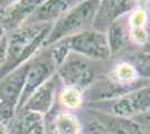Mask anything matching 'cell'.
Wrapping results in <instances>:
<instances>
[{"label": "cell", "instance_id": "6da1fadb", "mask_svg": "<svg viewBox=\"0 0 150 134\" xmlns=\"http://www.w3.org/2000/svg\"><path fill=\"white\" fill-rule=\"evenodd\" d=\"M53 24H24L13 32H8L7 56L0 68V78L27 63L44 48Z\"/></svg>", "mask_w": 150, "mask_h": 134}, {"label": "cell", "instance_id": "7a4b0ae2", "mask_svg": "<svg viewBox=\"0 0 150 134\" xmlns=\"http://www.w3.org/2000/svg\"><path fill=\"white\" fill-rule=\"evenodd\" d=\"M99 2L100 0H84L63 15L52 26L44 48L77 32L91 29L99 8Z\"/></svg>", "mask_w": 150, "mask_h": 134}, {"label": "cell", "instance_id": "3957f363", "mask_svg": "<svg viewBox=\"0 0 150 134\" xmlns=\"http://www.w3.org/2000/svg\"><path fill=\"white\" fill-rule=\"evenodd\" d=\"M64 39L69 51L91 60H105L111 57V51L104 32L91 28Z\"/></svg>", "mask_w": 150, "mask_h": 134}, {"label": "cell", "instance_id": "277c9868", "mask_svg": "<svg viewBox=\"0 0 150 134\" xmlns=\"http://www.w3.org/2000/svg\"><path fill=\"white\" fill-rule=\"evenodd\" d=\"M56 70L58 77L62 78L67 87H74L80 91L88 87L95 78L92 60L73 51H69Z\"/></svg>", "mask_w": 150, "mask_h": 134}, {"label": "cell", "instance_id": "5b68a950", "mask_svg": "<svg viewBox=\"0 0 150 134\" xmlns=\"http://www.w3.org/2000/svg\"><path fill=\"white\" fill-rule=\"evenodd\" d=\"M54 69H56V67L50 57L48 47L40 49L34 57L28 60V68L18 106H24L31 94L52 77Z\"/></svg>", "mask_w": 150, "mask_h": 134}, {"label": "cell", "instance_id": "8992f818", "mask_svg": "<svg viewBox=\"0 0 150 134\" xmlns=\"http://www.w3.org/2000/svg\"><path fill=\"white\" fill-rule=\"evenodd\" d=\"M28 62L0 78V120L7 122L18 106L25 83Z\"/></svg>", "mask_w": 150, "mask_h": 134}, {"label": "cell", "instance_id": "52a82bcc", "mask_svg": "<svg viewBox=\"0 0 150 134\" xmlns=\"http://www.w3.org/2000/svg\"><path fill=\"white\" fill-rule=\"evenodd\" d=\"M45 0H16L0 8V24L5 32H13L31 17Z\"/></svg>", "mask_w": 150, "mask_h": 134}, {"label": "cell", "instance_id": "ba28073f", "mask_svg": "<svg viewBox=\"0 0 150 134\" xmlns=\"http://www.w3.org/2000/svg\"><path fill=\"white\" fill-rule=\"evenodd\" d=\"M136 5L137 0H100L92 29L105 34L113 21L128 15Z\"/></svg>", "mask_w": 150, "mask_h": 134}, {"label": "cell", "instance_id": "9c48e42d", "mask_svg": "<svg viewBox=\"0 0 150 134\" xmlns=\"http://www.w3.org/2000/svg\"><path fill=\"white\" fill-rule=\"evenodd\" d=\"M150 109V86L141 87L127 93L113 103L112 111L114 116L127 117L138 116Z\"/></svg>", "mask_w": 150, "mask_h": 134}, {"label": "cell", "instance_id": "30bf717a", "mask_svg": "<svg viewBox=\"0 0 150 134\" xmlns=\"http://www.w3.org/2000/svg\"><path fill=\"white\" fill-rule=\"evenodd\" d=\"M82 1L84 0H45L42 6L26 21V24H54L63 15H65L75 6L81 4Z\"/></svg>", "mask_w": 150, "mask_h": 134}, {"label": "cell", "instance_id": "8fae6325", "mask_svg": "<svg viewBox=\"0 0 150 134\" xmlns=\"http://www.w3.org/2000/svg\"><path fill=\"white\" fill-rule=\"evenodd\" d=\"M105 36L108 39L111 55L123 51L131 39V19L128 15L113 21L106 29Z\"/></svg>", "mask_w": 150, "mask_h": 134}, {"label": "cell", "instance_id": "7c38bea8", "mask_svg": "<svg viewBox=\"0 0 150 134\" xmlns=\"http://www.w3.org/2000/svg\"><path fill=\"white\" fill-rule=\"evenodd\" d=\"M56 75L52 76L43 85H40L26 101L24 107L27 111L35 112L38 114L48 112V109L53 104L56 91Z\"/></svg>", "mask_w": 150, "mask_h": 134}, {"label": "cell", "instance_id": "4fadbf2b", "mask_svg": "<svg viewBox=\"0 0 150 134\" xmlns=\"http://www.w3.org/2000/svg\"><path fill=\"white\" fill-rule=\"evenodd\" d=\"M101 123L110 134H144L137 122L114 115H100Z\"/></svg>", "mask_w": 150, "mask_h": 134}, {"label": "cell", "instance_id": "5bb4252c", "mask_svg": "<svg viewBox=\"0 0 150 134\" xmlns=\"http://www.w3.org/2000/svg\"><path fill=\"white\" fill-rule=\"evenodd\" d=\"M17 130L21 134H44V123L42 115L27 111Z\"/></svg>", "mask_w": 150, "mask_h": 134}, {"label": "cell", "instance_id": "9a60e30c", "mask_svg": "<svg viewBox=\"0 0 150 134\" xmlns=\"http://www.w3.org/2000/svg\"><path fill=\"white\" fill-rule=\"evenodd\" d=\"M55 128L57 134H77L80 124L74 115L63 113L58 115L55 121Z\"/></svg>", "mask_w": 150, "mask_h": 134}, {"label": "cell", "instance_id": "2e32d148", "mask_svg": "<svg viewBox=\"0 0 150 134\" xmlns=\"http://www.w3.org/2000/svg\"><path fill=\"white\" fill-rule=\"evenodd\" d=\"M131 65L138 75L144 78H150V53L139 51L131 57Z\"/></svg>", "mask_w": 150, "mask_h": 134}, {"label": "cell", "instance_id": "e0dca14e", "mask_svg": "<svg viewBox=\"0 0 150 134\" xmlns=\"http://www.w3.org/2000/svg\"><path fill=\"white\" fill-rule=\"evenodd\" d=\"M114 76L119 85H125L133 83L138 77V74L131 64H121L114 72Z\"/></svg>", "mask_w": 150, "mask_h": 134}, {"label": "cell", "instance_id": "ac0fdd59", "mask_svg": "<svg viewBox=\"0 0 150 134\" xmlns=\"http://www.w3.org/2000/svg\"><path fill=\"white\" fill-rule=\"evenodd\" d=\"M62 102L69 107H77L81 104V91L74 87H67L62 93Z\"/></svg>", "mask_w": 150, "mask_h": 134}, {"label": "cell", "instance_id": "d6986e66", "mask_svg": "<svg viewBox=\"0 0 150 134\" xmlns=\"http://www.w3.org/2000/svg\"><path fill=\"white\" fill-rule=\"evenodd\" d=\"M86 134H110L103 124L94 123L86 128Z\"/></svg>", "mask_w": 150, "mask_h": 134}, {"label": "cell", "instance_id": "ffe728a7", "mask_svg": "<svg viewBox=\"0 0 150 134\" xmlns=\"http://www.w3.org/2000/svg\"><path fill=\"white\" fill-rule=\"evenodd\" d=\"M136 122L139 125H142L144 128L150 130V109L142 113V114L136 116Z\"/></svg>", "mask_w": 150, "mask_h": 134}, {"label": "cell", "instance_id": "44dd1931", "mask_svg": "<svg viewBox=\"0 0 150 134\" xmlns=\"http://www.w3.org/2000/svg\"><path fill=\"white\" fill-rule=\"evenodd\" d=\"M146 25V32H144V51L150 53V18L147 21Z\"/></svg>", "mask_w": 150, "mask_h": 134}, {"label": "cell", "instance_id": "7402d4cb", "mask_svg": "<svg viewBox=\"0 0 150 134\" xmlns=\"http://www.w3.org/2000/svg\"><path fill=\"white\" fill-rule=\"evenodd\" d=\"M15 1H16V0H0V4L4 2V4H5L4 7H5V6H7V5H9V4H11V2H15Z\"/></svg>", "mask_w": 150, "mask_h": 134}, {"label": "cell", "instance_id": "603a6c76", "mask_svg": "<svg viewBox=\"0 0 150 134\" xmlns=\"http://www.w3.org/2000/svg\"><path fill=\"white\" fill-rule=\"evenodd\" d=\"M0 134H5V132H4V126H2V122H1V120H0Z\"/></svg>", "mask_w": 150, "mask_h": 134}]
</instances>
